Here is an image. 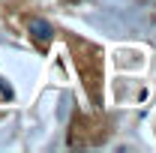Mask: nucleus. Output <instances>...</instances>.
<instances>
[{"instance_id":"1","label":"nucleus","mask_w":156,"mask_h":153,"mask_svg":"<svg viewBox=\"0 0 156 153\" xmlns=\"http://www.w3.org/2000/svg\"><path fill=\"white\" fill-rule=\"evenodd\" d=\"M30 30H33V36H36V39H51V36H54L51 24H45V21H39V18L30 21Z\"/></svg>"}]
</instances>
